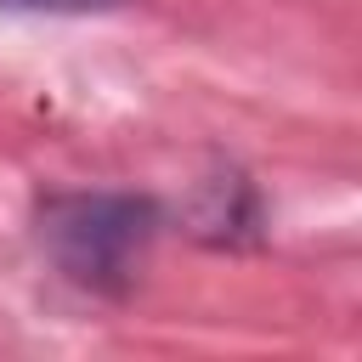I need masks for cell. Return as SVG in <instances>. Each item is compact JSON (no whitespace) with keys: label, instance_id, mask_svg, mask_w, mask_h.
<instances>
[{"label":"cell","instance_id":"cell-2","mask_svg":"<svg viewBox=\"0 0 362 362\" xmlns=\"http://www.w3.org/2000/svg\"><path fill=\"white\" fill-rule=\"evenodd\" d=\"M198 226H209L204 238L221 243V249L249 243V238L260 232V209H255L249 181H243V175H221V181H209V209L198 215Z\"/></svg>","mask_w":362,"mask_h":362},{"label":"cell","instance_id":"cell-1","mask_svg":"<svg viewBox=\"0 0 362 362\" xmlns=\"http://www.w3.org/2000/svg\"><path fill=\"white\" fill-rule=\"evenodd\" d=\"M40 249L85 294H130L164 209L147 192H51L40 204Z\"/></svg>","mask_w":362,"mask_h":362},{"label":"cell","instance_id":"cell-3","mask_svg":"<svg viewBox=\"0 0 362 362\" xmlns=\"http://www.w3.org/2000/svg\"><path fill=\"white\" fill-rule=\"evenodd\" d=\"M6 11H102V6H119V0H0Z\"/></svg>","mask_w":362,"mask_h":362}]
</instances>
